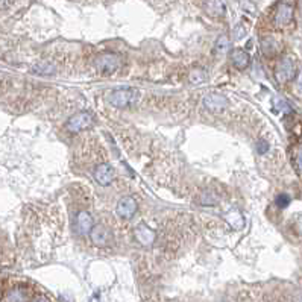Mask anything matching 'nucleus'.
I'll return each instance as SVG.
<instances>
[{
    "mask_svg": "<svg viewBox=\"0 0 302 302\" xmlns=\"http://www.w3.org/2000/svg\"><path fill=\"white\" fill-rule=\"evenodd\" d=\"M231 61H232V64L237 67V69H246L249 66V62H251V56L248 52H245L243 49H234L231 52Z\"/></svg>",
    "mask_w": 302,
    "mask_h": 302,
    "instance_id": "12",
    "label": "nucleus"
},
{
    "mask_svg": "<svg viewBox=\"0 0 302 302\" xmlns=\"http://www.w3.org/2000/svg\"><path fill=\"white\" fill-rule=\"evenodd\" d=\"M296 75V66L292 58L289 56H284L275 69V77L278 82H287L290 79H293Z\"/></svg>",
    "mask_w": 302,
    "mask_h": 302,
    "instance_id": "2",
    "label": "nucleus"
},
{
    "mask_svg": "<svg viewBox=\"0 0 302 302\" xmlns=\"http://www.w3.org/2000/svg\"><path fill=\"white\" fill-rule=\"evenodd\" d=\"M90 302H101V301H99V298H98V296H93Z\"/></svg>",
    "mask_w": 302,
    "mask_h": 302,
    "instance_id": "27",
    "label": "nucleus"
},
{
    "mask_svg": "<svg viewBox=\"0 0 302 302\" xmlns=\"http://www.w3.org/2000/svg\"><path fill=\"white\" fill-rule=\"evenodd\" d=\"M205 9L213 17H220V15L225 14V3L222 0H206Z\"/></svg>",
    "mask_w": 302,
    "mask_h": 302,
    "instance_id": "14",
    "label": "nucleus"
},
{
    "mask_svg": "<svg viewBox=\"0 0 302 302\" xmlns=\"http://www.w3.org/2000/svg\"><path fill=\"white\" fill-rule=\"evenodd\" d=\"M225 219H226V222H228V224H229L234 229H242V228L245 226V217H243V214L238 211L237 208L229 210V211L226 213Z\"/></svg>",
    "mask_w": 302,
    "mask_h": 302,
    "instance_id": "13",
    "label": "nucleus"
},
{
    "mask_svg": "<svg viewBox=\"0 0 302 302\" xmlns=\"http://www.w3.org/2000/svg\"><path fill=\"white\" fill-rule=\"evenodd\" d=\"M93 176H94V179H96V182L99 185L106 187V185H109L111 182H113V179H114V169L111 167L109 164H106V163L99 164L96 169H94Z\"/></svg>",
    "mask_w": 302,
    "mask_h": 302,
    "instance_id": "7",
    "label": "nucleus"
},
{
    "mask_svg": "<svg viewBox=\"0 0 302 302\" xmlns=\"http://www.w3.org/2000/svg\"><path fill=\"white\" fill-rule=\"evenodd\" d=\"M292 20H293V6L289 3H281L275 11V17H274L275 25L278 27H284V26H287Z\"/></svg>",
    "mask_w": 302,
    "mask_h": 302,
    "instance_id": "9",
    "label": "nucleus"
},
{
    "mask_svg": "<svg viewBox=\"0 0 302 302\" xmlns=\"http://www.w3.org/2000/svg\"><path fill=\"white\" fill-rule=\"evenodd\" d=\"M90 235H91V242L96 246H106L111 240V232L103 225H94Z\"/></svg>",
    "mask_w": 302,
    "mask_h": 302,
    "instance_id": "11",
    "label": "nucleus"
},
{
    "mask_svg": "<svg viewBox=\"0 0 302 302\" xmlns=\"http://www.w3.org/2000/svg\"><path fill=\"white\" fill-rule=\"evenodd\" d=\"M231 47V41H229V37L228 35H220L216 41V46H214V50L216 53H226Z\"/></svg>",
    "mask_w": 302,
    "mask_h": 302,
    "instance_id": "16",
    "label": "nucleus"
},
{
    "mask_svg": "<svg viewBox=\"0 0 302 302\" xmlns=\"http://www.w3.org/2000/svg\"><path fill=\"white\" fill-rule=\"evenodd\" d=\"M289 203H290V196L289 195L282 193L277 198V205L279 206V208H285V206H289Z\"/></svg>",
    "mask_w": 302,
    "mask_h": 302,
    "instance_id": "19",
    "label": "nucleus"
},
{
    "mask_svg": "<svg viewBox=\"0 0 302 302\" xmlns=\"http://www.w3.org/2000/svg\"><path fill=\"white\" fill-rule=\"evenodd\" d=\"M202 105L208 111H211V113H219V111H224L229 105V101L224 96V94L211 93V94H208V96L203 98Z\"/></svg>",
    "mask_w": 302,
    "mask_h": 302,
    "instance_id": "5",
    "label": "nucleus"
},
{
    "mask_svg": "<svg viewBox=\"0 0 302 302\" xmlns=\"http://www.w3.org/2000/svg\"><path fill=\"white\" fill-rule=\"evenodd\" d=\"M296 229L299 234H302V214L298 216V219H296Z\"/></svg>",
    "mask_w": 302,
    "mask_h": 302,
    "instance_id": "24",
    "label": "nucleus"
},
{
    "mask_svg": "<svg viewBox=\"0 0 302 302\" xmlns=\"http://www.w3.org/2000/svg\"><path fill=\"white\" fill-rule=\"evenodd\" d=\"M116 211L122 219H131L137 211V202L132 196H123L116 206Z\"/></svg>",
    "mask_w": 302,
    "mask_h": 302,
    "instance_id": "6",
    "label": "nucleus"
},
{
    "mask_svg": "<svg viewBox=\"0 0 302 302\" xmlns=\"http://www.w3.org/2000/svg\"><path fill=\"white\" fill-rule=\"evenodd\" d=\"M261 47H263L264 53H267V55H274L279 50V44L274 38H264L261 41Z\"/></svg>",
    "mask_w": 302,
    "mask_h": 302,
    "instance_id": "17",
    "label": "nucleus"
},
{
    "mask_svg": "<svg viewBox=\"0 0 302 302\" xmlns=\"http://www.w3.org/2000/svg\"><path fill=\"white\" fill-rule=\"evenodd\" d=\"M296 166L302 172V146L296 151Z\"/></svg>",
    "mask_w": 302,
    "mask_h": 302,
    "instance_id": "22",
    "label": "nucleus"
},
{
    "mask_svg": "<svg viewBox=\"0 0 302 302\" xmlns=\"http://www.w3.org/2000/svg\"><path fill=\"white\" fill-rule=\"evenodd\" d=\"M299 17L302 20V0H299Z\"/></svg>",
    "mask_w": 302,
    "mask_h": 302,
    "instance_id": "26",
    "label": "nucleus"
},
{
    "mask_svg": "<svg viewBox=\"0 0 302 302\" xmlns=\"http://www.w3.org/2000/svg\"><path fill=\"white\" fill-rule=\"evenodd\" d=\"M138 101V91L135 88H117L111 93L109 96V103L116 106V108H128L134 105Z\"/></svg>",
    "mask_w": 302,
    "mask_h": 302,
    "instance_id": "1",
    "label": "nucleus"
},
{
    "mask_svg": "<svg viewBox=\"0 0 302 302\" xmlns=\"http://www.w3.org/2000/svg\"><path fill=\"white\" fill-rule=\"evenodd\" d=\"M120 64V59L117 55H113V53H106V55H102L96 59L94 62V66H96L98 72L99 73H103V75H109L117 70Z\"/></svg>",
    "mask_w": 302,
    "mask_h": 302,
    "instance_id": "4",
    "label": "nucleus"
},
{
    "mask_svg": "<svg viewBox=\"0 0 302 302\" xmlns=\"http://www.w3.org/2000/svg\"><path fill=\"white\" fill-rule=\"evenodd\" d=\"M274 103H275V106H277L278 109H281V111H285V113H289V111H290V106H289V103H287V102H284L282 99H275V101H274Z\"/></svg>",
    "mask_w": 302,
    "mask_h": 302,
    "instance_id": "21",
    "label": "nucleus"
},
{
    "mask_svg": "<svg viewBox=\"0 0 302 302\" xmlns=\"http://www.w3.org/2000/svg\"><path fill=\"white\" fill-rule=\"evenodd\" d=\"M296 90L302 91V72L298 75V79H296Z\"/></svg>",
    "mask_w": 302,
    "mask_h": 302,
    "instance_id": "23",
    "label": "nucleus"
},
{
    "mask_svg": "<svg viewBox=\"0 0 302 302\" xmlns=\"http://www.w3.org/2000/svg\"><path fill=\"white\" fill-rule=\"evenodd\" d=\"M94 226L93 217L88 211H79L76 214V231L81 235H88Z\"/></svg>",
    "mask_w": 302,
    "mask_h": 302,
    "instance_id": "10",
    "label": "nucleus"
},
{
    "mask_svg": "<svg viewBox=\"0 0 302 302\" xmlns=\"http://www.w3.org/2000/svg\"><path fill=\"white\" fill-rule=\"evenodd\" d=\"M134 237H135V240L143 245V246H151L153 242H155V238H156V234L152 228H149L146 224H138L135 226V231H134Z\"/></svg>",
    "mask_w": 302,
    "mask_h": 302,
    "instance_id": "8",
    "label": "nucleus"
},
{
    "mask_svg": "<svg viewBox=\"0 0 302 302\" xmlns=\"http://www.w3.org/2000/svg\"><path fill=\"white\" fill-rule=\"evenodd\" d=\"M257 152H258L260 155H264V153L269 152V143H267L266 140H260V141L257 143Z\"/></svg>",
    "mask_w": 302,
    "mask_h": 302,
    "instance_id": "20",
    "label": "nucleus"
},
{
    "mask_svg": "<svg viewBox=\"0 0 302 302\" xmlns=\"http://www.w3.org/2000/svg\"><path fill=\"white\" fill-rule=\"evenodd\" d=\"M91 123H93V117H91V114L87 113V111H81V113H77V114L72 116V117L67 120L66 128H67L70 132L76 134V132H81V131L90 128Z\"/></svg>",
    "mask_w": 302,
    "mask_h": 302,
    "instance_id": "3",
    "label": "nucleus"
},
{
    "mask_svg": "<svg viewBox=\"0 0 302 302\" xmlns=\"http://www.w3.org/2000/svg\"><path fill=\"white\" fill-rule=\"evenodd\" d=\"M205 77H206V73L202 69H196L192 72V75H190V81H192L193 84H201L205 81Z\"/></svg>",
    "mask_w": 302,
    "mask_h": 302,
    "instance_id": "18",
    "label": "nucleus"
},
{
    "mask_svg": "<svg viewBox=\"0 0 302 302\" xmlns=\"http://www.w3.org/2000/svg\"><path fill=\"white\" fill-rule=\"evenodd\" d=\"M5 299H6V302H27L29 292L25 287H15V289L8 292Z\"/></svg>",
    "mask_w": 302,
    "mask_h": 302,
    "instance_id": "15",
    "label": "nucleus"
},
{
    "mask_svg": "<svg viewBox=\"0 0 302 302\" xmlns=\"http://www.w3.org/2000/svg\"><path fill=\"white\" fill-rule=\"evenodd\" d=\"M32 302H50L49 299H47L46 296H37Z\"/></svg>",
    "mask_w": 302,
    "mask_h": 302,
    "instance_id": "25",
    "label": "nucleus"
}]
</instances>
